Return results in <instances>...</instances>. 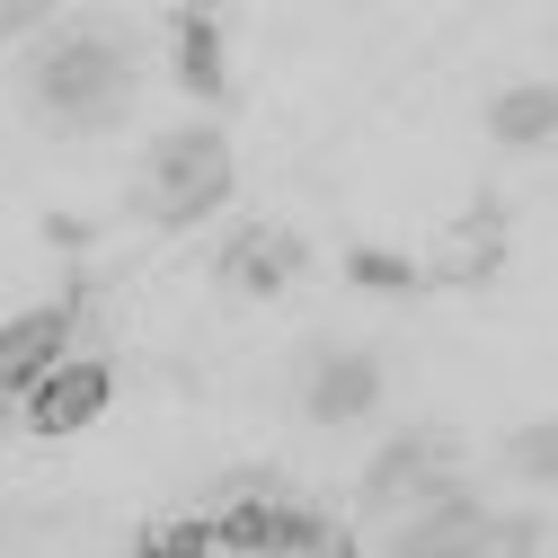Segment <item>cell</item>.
<instances>
[{"mask_svg": "<svg viewBox=\"0 0 558 558\" xmlns=\"http://www.w3.org/2000/svg\"><path fill=\"white\" fill-rule=\"evenodd\" d=\"M444 497H461L452 444H444V435H399V444H381L373 470H364V506L390 514V523H416V514L444 506Z\"/></svg>", "mask_w": 558, "mask_h": 558, "instance_id": "3", "label": "cell"}, {"mask_svg": "<svg viewBox=\"0 0 558 558\" xmlns=\"http://www.w3.org/2000/svg\"><path fill=\"white\" fill-rule=\"evenodd\" d=\"M506 470H514L523 487H558V416H541V426H523V435L506 444Z\"/></svg>", "mask_w": 558, "mask_h": 558, "instance_id": "10", "label": "cell"}, {"mask_svg": "<svg viewBox=\"0 0 558 558\" xmlns=\"http://www.w3.org/2000/svg\"><path fill=\"white\" fill-rule=\"evenodd\" d=\"M98 408H107V373H98V364H53V373L36 381V426H45V435L89 426Z\"/></svg>", "mask_w": 558, "mask_h": 558, "instance_id": "7", "label": "cell"}, {"mask_svg": "<svg viewBox=\"0 0 558 558\" xmlns=\"http://www.w3.org/2000/svg\"><path fill=\"white\" fill-rule=\"evenodd\" d=\"M231 195V143L214 124H186V133H160V151L143 169V214L160 222H195Z\"/></svg>", "mask_w": 558, "mask_h": 558, "instance_id": "2", "label": "cell"}, {"mask_svg": "<svg viewBox=\"0 0 558 558\" xmlns=\"http://www.w3.org/2000/svg\"><path fill=\"white\" fill-rule=\"evenodd\" d=\"M373 408H381V364L364 345H319L311 373H302V416H319V426H364Z\"/></svg>", "mask_w": 558, "mask_h": 558, "instance_id": "4", "label": "cell"}, {"mask_svg": "<svg viewBox=\"0 0 558 558\" xmlns=\"http://www.w3.org/2000/svg\"><path fill=\"white\" fill-rule=\"evenodd\" d=\"M178 81L195 89V98H222V27L214 19H178Z\"/></svg>", "mask_w": 558, "mask_h": 558, "instance_id": "9", "label": "cell"}, {"mask_svg": "<svg viewBox=\"0 0 558 558\" xmlns=\"http://www.w3.org/2000/svg\"><path fill=\"white\" fill-rule=\"evenodd\" d=\"M487 133H497L506 151H532L558 133V81H514L497 107H487Z\"/></svg>", "mask_w": 558, "mask_h": 558, "instance_id": "8", "label": "cell"}, {"mask_svg": "<svg viewBox=\"0 0 558 558\" xmlns=\"http://www.w3.org/2000/svg\"><path fill=\"white\" fill-rule=\"evenodd\" d=\"M36 98L62 116V124H81V133H107L124 107H133V53L98 27L81 36H53L36 53Z\"/></svg>", "mask_w": 558, "mask_h": 558, "instance_id": "1", "label": "cell"}, {"mask_svg": "<svg viewBox=\"0 0 558 558\" xmlns=\"http://www.w3.org/2000/svg\"><path fill=\"white\" fill-rule=\"evenodd\" d=\"M345 266H355V284H373V293H408V284H416V266L390 257V248H355Z\"/></svg>", "mask_w": 558, "mask_h": 558, "instance_id": "11", "label": "cell"}, {"mask_svg": "<svg viewBox=\"0 0 558 558\" xmlns=\"http://www.w3.org/2000/svg\"><path fill=\"white\" fill-rule=\"evenodd\" d=\"M62 345H72V311H19L0 328V390H27L62 364Z\"/></svg>", "mask_w": 558, "mask_h": 558, "instance_id": "6", "label": "cell"}, {"mask_svg": "<svg viewBox=\"0 0 558 558\" xmlns=\"http://www.w3.org/2000/svg\"><path fill=\"white\" fill-rule=\"evenodd\" d=\"M19 27H36V10H10V0H0V36H19Z\"/></svg>", "mask_w": 558, "mask_h": 558, "instance_id": "13", "label": "cell"}, {"mask_svg": "<svg viewBox=\"0 0 558 558\" xmlns=\"http://www.w3.org/2000/svg\"><path fill=\"white\" fill-rule=\"evenodd\" d=\"M143 558H195V541H186V532H169V541H151Z\"/></svg>", "mask_w": 558, "mask_h": 558, "instance_id": "12", "label": "cell"}, {"mask_svg": "<svg viewBox=\"0 0 558 558\" xmlns=\"http://www.w3.org/2000/svg\"><path fill=\"white\" fill-rule=\"evenodd\" d=\"M293 275H302V240L275 231V222H248V231L222 248V284H231V293H284Z\"/></svg>", "mask_w": 558, "mask_h": 558, "instance_id": "5", "label": "cell"}]
</instances>
